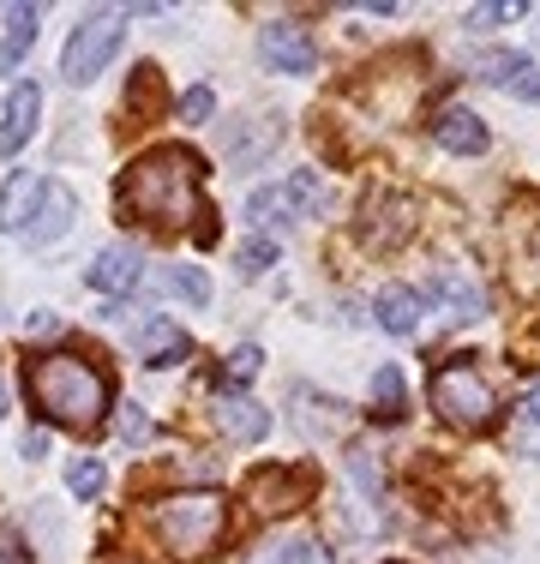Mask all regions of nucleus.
<instances>
[{
	"mask_svg": "<svg viewBox=\"0 0 540 564\" xmlns=\"http://www.w3.org/2000/svg\"><path fill=\"white\" fill-rule=\"evenodd\" d=\"M198 156L193 151H151L139 156L115 186V205L120 217L132 223H151V228H186L193 217H205V198H198Z\"/></svg>",
	"mask_w": 540,
	"mask_h": 564,
	"instance_id": "f257e3e1",
	"label": "nucleus"
},
{
	"mask_svg": "<svg viewBox=\"0 0 540 564\" xmlns=\"http://www.w3.org/2000/svg\"><path fill=\"white\" fill-rule=\"evenodd\" d=\"M24 384H31V402L43 409L48 426L90 433V426L102 421V409H108V379H102V367H90L85 355H73V348L36 355L31 372H24Z\"/></svg>",
	"mask_w": 540,
	"mask_h": 564,
	"instance_id": "f03ea898",
	"label": "nucleus"
},
{
	"mask_svg": "<svg viewBox=\"0 0 540 564\" xmlns=\"http://www.w3.org/2000/svg\"><path fill=\"white\" fill-rule=\"evenodd\" d=\"M156 541L169 546V553H181V558H205L216 541H223V529H228V505H223V492H210V487H198V492H174V499H162L156 505Z\"/></svg>",
	"mask_w": 540,
	"mask_h": 564,
	"instance_id": "7ed1b4c3",
	"label": "nucleus"
},
{
	"mask_svg": "<svg viewBox=\"0 0 540 564\" xmlns=\"http://www.w3.org/2000/svg\"><path fill=\"white\" fill-rule=\"evenodd\" d=\"M120 43H127V7L90 12L85 24H73V36H66V48H61V78L66 85H90V78L120 55Z\"/></svg>",
	"mask_w": 540,
	"mask_h": 564,
	"instance_id": "20e7f679",
	"label": "nucleus"
},
{
	"mask_svg": "<svg viewBox=\"0 0 540 564\" xmlns=\"http://www.w3.org/2000/svg\"><path fill=\"white\" fill-rule=\"evenodd\" d=\"M432 409L451 426H468V433H475V426L493 421V391H486V379L468 360H451V367L432 372Z\"/></svg>",
	"mask_w": 540,
	"mask_h": 564,
	"instance_id": "39448f33",
	"label": "nucleus"
},
{
	"mask_svg": "<svg viewBox=\"0 0 540 564\" xmlns=\"http://www.w3.org/2000/svg\"><path fill=\"white\" fill-rule=\"evenodd\" d=\"M324 198H331V193H324L318 169H294L289 181L259 186V193L247 198V217L252 223H301V217H318Z\"/></svg>",
	"mask_w": 540,
	"mask_h": 564,
	"instance_id": "423d86ee",
	"label": "nucleus"
},
{
	"mask_svg": "<svg viewBox=\"0 0 540 564\" xmlns=\"http://www.w3.org/2000/svg\"><path fill=\"white\" fill-rule=\"evenodd\" d=\"M259 61L270 73H289V78H306L318 66V43L301 19H270L259 31Z\"/></svg>",
	"mask_w": 540,
	"mask_h": 564,
	"instance_id": "0eeeda50",
	"label": "nucleus"
},
{
	"mask_svg": "<svg viewBox=\"0 0 540 564\" xmlns=\"http://www.w3.org/2000/svg\"><path fill=\"white\" fill-rule=\"evenodd\" d=\"M282 144V115H240L223 127V163L235 174L270 163V151Z\"/></svg>",
	"mask_w": 540,
	"mask_h": 564,
	"instance_id": "6e6552de",
	"label": "nucleus"
},
{
	"mask_svg": "<svg viewBox=\"0 0 540 564\" xmlns=\"http://www.w3.org/2000/svg\"><path fill=\"white\" fill-rule=\"evenodd\" d=\"M313 499V475L306 468H259L247 480V505L264 510V517H282V510H301Z\"/></svg>",
	"mask_w": 540,
	"mask_h": 564,
	"instance_id": "1a4fd4ad",
	"label": "nucleus"
},
{
	"mask_svg": "<svg viewBox=\"0 0 540 564\" xmlns=\"http://www.w3.org/2000/svg\"><path fill=\"white\" fill-rule=\"evenodd\" d=\"M480 78L493 90H505V97H517V102H540V66L529 55H517V48H493V55H480Z\"/></svg>",
	"mask_w": 540,
	"mask_h": 564,
	"instance_id": "9d476101",
	"label": "nucleus"
},
{
	"mask_svg": "<svg viewBox=\"0 0 540 564\" xmlns=\"http://www.w3.org/2000/svg\"><path fill=\"white\" fill-rule=\"evenodd\" d=\"M36 115H43V85H36V78L12 85L7 90V109H0V151L19 156L24 144H31V132H36Z\"/></svg>",
	"mask_w": 540,
	"mask_h": 564,
	"instance_id": "9b49d317",
	"label": "nucleus"
},
{
	"mask_svg": "<svg viewBox=\"0 0 540 564\" xmlns=\"http://www.w3.org/2000/svg\"><path fill=\"white\" fill-rule=\"evenodd\" d=\"M132 348H139L144 367H181V360H193V337L174 318H156V313L132 330Z\"/></svg>",
	"mask_w": 540,
	"mask_h": 564,
	"instance_id": "f8f14e48",
	"label": "nucleus"
},
{
	"mask_svg": "<svg viewBox=\"0 0 540 564\" xmlns=\"http://www.w3.org/2000/svg\"><path fill=\"white\" fill-rule=\"evenodd\" d=\"M85 282H90L97 294H127V289H139V282H144V259H139V247H127V240L102 247V252H97V264L85 271Z\"/></svg>",
	"mask_w": 540,
	"mask_h": 564,
	"instance_id": "ddd939ff",
	"label": "nucleus"
},
{
	"mask_svg": "<svg viewBox=\"0 0 540 564\" xmlns=\"http://www.w3.org/2000/svg\"><path fill=\"white\" fill-rule=\"evenodd\" d=\"M372 318H378V330H390V337H414V330L426 325V294L409 289V282H390V289L372 301Z\"/></svg>",
	"mask_w": 540,
	"mask_h": 564,
	"instance_id": "4468645a",
	"label": "nucleus"
},
{
	"mask_svg": "<svg viewBox=\"0 0 540 564\" xmlns=\"http://www.w3.org/2000/svg\"><path fill=\"white\" fill-rule=\"evenodd\" d=\"M216 426H223V438H235V445H259L270 433V409L240 391H216Z\"/></svg>",
	"mask_w": 540,
	"mask_h": 564,
	"instance_id": "2eb2a0df",
	"label": "nucleus"
},
{
	"mask_svg": "<svg viewBox=\"0 0 540 564\" xmlns=\"http://www.w3.org/2000/svg\"><path fill=\"white\" fill-rule=\"evenodd\" d=\"M43 174L36 169H19L7 186H0V235H24L31 228V217H36V205H43Z\"/></svg>",
	"mask_w": 540,
	"mask_h": 564,
	"instance_id": "dca6fc26",
	"label": "nucleus"
},
{
	"mask_svg": "<svg viewBox=\"0 0 540 564\" xmlns=\"http://www.w3.org/2000/svg\"><path fill=\"white\" fill-rule=\"evenodd\" d=\"M73 223H78V198L66 193L61 181H48L43 186V205H36L31 228H24V240H31V247H54V240H61Z\"/></svg>",
	"mask_w": 540,
	"mask_h": 564,
	"instance_id": "f3484780",
	"label": "nucleus"
},
{
	"mask_svg": "<svg viewBox=\"0 0 540 564\" xmlns=\"http://www.w3.org/2000/svg\"><path fill=\"white\" fill-rule=\"evenodd\" d=\"M247 564H331V553H324L318 534L289 529V534H264V541L247 553Z\"/></svg>",
	"mask_w": 540,
	"mask_h": 564,
	"instance_id": "a211bd4d",
	"label": "nucleus"
},
{
	"mask_svg": "<svg viewBox=\"0 0 540 564\" xmlns=\"http://www.w3.org/2000/svg\"><path fill=\"white\" fill-rule=\"evenodd\" d=\"M432 139H439L451 156H480L486 151V120L475 109H439V120H432Z\"/></svg>",
	"mask_w": 540,
	"mask_h": 564,
	"instance_id": "6ab92c4d",
	"label": "nucleus"
},
{
	"mask_svg": "<svg viewBox=\"0 0 540 564\" xmlns=\"http://www.w3.org/2000/svg\"><path fill=\"white\" fill-rule=\"evenodd\" d=\"M432 294H439L444 306H451V318H486V294L480 282L468 271H456V264H444L439 276H432Z\"/></svg>",
	"mask_w": 540,
	"mask_h": 564,
	"instance_id": "aec40b11",
	"label": "nucleus"
},
{
	"mask_svg": "<svg viewBox=\"0 0 540 564\" xmlns=\"http://www.w3.org/2000/svg\"><path fill=\"white\" fill-rule=\"evenodd\" d=\"M36 19H43L36 7H12V12H7V36H0V73H12V66L31 55V43H36Z\"/></svg>",
	"mask_w": 540,
	"mask_h": 564,
	"instance_id": "412c9836",
	"label": "nucleus"
},
{
	"mask_svg": "<svg viewBox=\"0 0 540 564\" xmlns=\"http://www.w3.org/2000/svg\"><path fill=\"white\" fill-rule=\"evenodd\" d=\"M402 409H409L402 367H378V372H372V414H378V421H402Z\"/></svg>",
	"mask_w": 540,
	"mask_h": 564,
	"instance_id": "4be33fe9",
	"label": "nucleus"
},
{
	"mask_svg": "<svg viewBox=\"0 0 540 564\" xmlns=\"http://www.w3.org/2000/svg\"><path fill=\"white\" fill-rule=\"evenodd\" d=\"M156 102H162V78H156V66H132V90H127V115H132V127H144V120L156 115Z\"/></svg>",
	"mask_w": 540,
	"mask_h": 564,
	"instance_id": "5701e85b",
	"label": "nucleus"
},
{
	"mask_svg": "<svg viewBox=\"0 0 540 564\" xmlns=\"http://www.w3.org/2000/svg\"><path fill=\"white\" fill-rule=\"evenodd\" d=\"M102 480H108V468L97 463V456H73V463H66V492H73L78 505H90L102 492Z\"/></svg>",
	"mask_w": 540,
	"mask_h": 564,
	"instance_id": "b1692460",
	"label": "nucleus"
},
{
	"mask_svg": "<svg viewBox=\"0 0 540 564\" xmlns=\"http://www.w3.org/2000/svg\"><path fill=\"white\" fill-rule=\"evenodd\" d=\"M162 282H169V294H181L186 306H205V301H210V276L198 271V264H169V271H162Z\"/></svg>",
	"mask_w": 540,
	"mask_h": 564,
	"instance_id": "393cba45",
	"label": "nucleus"
},
{
	"mask_svg": "<svg viewBox=\"0 0 540 564\" xmlns=\"http://www.w3.org/2000/svg\"><path fill=\"white\" fill-rule=\"evenodd\" d=\"M270 264H277V240H264V235L247 240V247L235 252V271H240V276H264Z\"/></svg>",
	"mask_w": 540,
	"mask_h": 564,
	"instance_id": "a878e982",
	"label": "nucleus"
},
{
	"mask_svg": "<svg viewBox=\"0 0 540 564\" xmlns=\"http://www.w3.org/2000/svg\"><path fill=\"white\" fill-rule=\"evenodd\" d=\"M259 348H252V343H240L235 348V355H228V372H223V391H240V384H247L252 379V372H259Z\"/></svg>",
	"mask_w": 540,
	"mask_h": 564,
	"instance_id": "bb28decb",
	"label": "nucleus"
},
{
	"mask_svg": "<svg viewBox=\"0 0 540 564\" xmlns=\"http://www.w3.org/2000/svg\"><path fill=\"white\" fill-rule=\"evenodd\" d=\"M115 433H120V445L127 451H139V445H151V421H144V409H120V421H115Z\"/></svg>",
	"mask_w": 540,
	"mask_h": 564,
	"instance_id": "cd10ccee",
	"label": "nucleus"
},
{
	"mask_svg": "<svg viewBox=\"0 0 540 564\" xmlns=\"http://www.w3.org/2000/svg\"><path fill=\"white\" fill-rule=\"evenodd\" d=\"M210 115H216V97H210V85H193V90L181 97V120H186V127H205Z\"/></svg>",
	"mask_w": 540,
	"mask_h": 564,
	"instance_id": "c85d7f7f",
	"label": "nucleus"
},
{
	"mask_svg": "<svg viewBox=\"0 0 540 564\" xmlns=\"http://www.w3.org/2000/svg\"><path fill=\"white\" fill-rule=\"evenodd\" d=\"M517 0H498V7H475L468 12V24H475V31H493V24H505V19H517Z\"/></svg>",
	"mask_w": 540,
	"mask_h": 564,
	"instance_id": "c756f323",
	"label": "nucleus"
},
{
	"mask_svg": "<svg viewBox=\"0 0 540 564\" xmlns=\"http://www.w3.org/2000/svg\"><path fill=\"white\" fill-rule=\"evenodd\" d=\"M24 456H31V463H36V456H48V426H31V433H24V445H19Z\"/></svg>",
	"mask_w": 540,
	"mask_h": 564,
	"instance_id": "7c9ffc66",
	"label": "nucleus"
},
{
	"mask_svg": "<svg viewBox=\"0 0 540 564\" xmlns=\"http://www.w3.org/2000/svg\"><path fill=\"white\" fill-rule=\"evenodd\" d=\"M24 330H36V337H48V330H61V318H54V313H31V318H24Z\"/></svg>",
	"mask_w": 540,
	"mask_h": 564,
	"instance_id": "2f4dec72",
	"label": "nucleus"
},
{
	"mask_svg": "<svg viewBox=\"0 0 540 564\" xmlns=\"http://www.w3.org/2000/svg\"><path fill=\"white\" fill-rule=\"evenodd\" d=\"M522 421H529V426H540V384H534L529 397H522Z\"/></svg>",
	"mask_w": 540,
	"mask_h": 564,
	"instance_id": "473e14b6",
	"label": "nucleus"
},
{
	"mask_svg": "<svg viewBox=\"0 0 540 564\" xmlns=\"http://www.w3.org/2000/svg\"><path fill=\"white\" fill-rule=\"evenodd\" d=\"M0 421H7V379H0Z\"/></svg>",
	"mask_w": 540,
	"mask_h": 564,
	"instance_id": "72a5a7b5",
	"label": "nucleus"
}]
</instances>
